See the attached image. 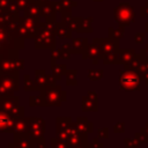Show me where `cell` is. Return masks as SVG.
<instances>
[{
    "label": "cell",
    "mask_w": 148,
    "mask_h": 148,
    "mask_svg": "<svg viewBox=\"0 0 148 148\" xmlns=\"http://www.w3.org/2000/svg\"><path fill=\"white\" fill-rule=\"evenodd\" d=\"M39 91L45 106H60L67 98L66 91H64L58 84H46Z\"/></svg>",
    "instance_id": "6da1fadb"
},
{
    "label": "cell",
    "mask_w": 148,
    "mask_h": 148,
    "mask_svg": "<svg viewBox=\"0 0 148 148\" xmlns=\"http://www.w3.org/2000/svg\"><path fill=\"white\" fill-rule=\"evenodd\" d=\"M141 77L136 71L124 68L119 73V88L126 91L140 90Z\"/></svg>",
    "instance_id": "7a4b0ae2"
},
{
    "label": "cell",
    "mask_w": 148,
    "mask_h": 148,
    "mask_svg": "<svg viewBox=\"0 0 148 148\" xmlns=\"http://www.w3.org/2000/svg\"><path fill=\"white\" fill-rule=\"evenodd\" d=\"M20 98L17 96H0V109L10 114L14 119L24 117V108L20 105Z\"/></svg>",
    "instance_id": "3957f363"
},
{
    "label": "cell",
    "mask_w": 148,
    "mask_h": 148,
    "mask_svg": "<svg viewBox=\"0 0 148 148\" xmlns=\"http://www.w3.org/2000/svg\"><path fill=\"white\" fill-rule=\"evenodd\" d=\"M18 90L17 73H0V96H10Z\"/></svg>",
    "instance_id": "277c9868"
},
{
    "label": "cell",
    "mask_w": 148,
    "mask_h": 148,
    "mask_svg": "<svg viewBox=\"0 0 148 148\" xmlns=\"http://www.w3.org/2000/svg\"><path fill=\"white\" fill-rule=\"evenodd\" d=\"M45 133V120L40 117H28L27 134L32 139L37 140L43 138Z\"/></svg>",
    "instance_id": "5b68a950"
},
{
    "label": "cell",
    "mask_w": 148,
    "mask_h": 148,
    "mask_svg": "<svg viewBox=\"0 0 148 148\" xmlns=\"http://www.w3.org/2000/svg\"><path fill=\"white\" fill-rule=\"evenodd\" d=\"M114 18L120 25L131 24L134 21V10L127 3H123L114 9Z\"/></svg>",
    "instance_id": "8992f818"
},
{
    "label": "cell",
    "mask_w": 148,
    "mask_h": 148,
    "mask_svg": "<svg viewBox=\"0 0 148 148\" xmlns=\"http://www.w3.org/2000/svg\"><path fill=\"white\" fill-rule=\"evenodd\" d=\"M94 42L96 44H98L99 49H101V59L104 56L108 54H112V53H118L119 47H118V39H113V38H109V39H94Z\"/></svg>",
    "instance_id": "52a82bcc"
},
{
    "label": "cell",
    "mask_w": 148,
    "mask_h": 148,
    "mask_svg": "<svg viewBox=\"0 0 148 148\" xmlns=\"http://www.w3.org/2000/svg\"><path fill=\"white\" fill-rule=\"evenodd\" d=\"M97 94L94 90L87 91V95L82 97L81 106L83 112H97L98 110V103H97Z\"/></svg>",
    "instance_id": "ba28073f"
},
{
    "label": "cell",
    "mask_w": 148,
    "mask_h": 148,
    "mask_svg": "<svg viewBox=\"0 0 148 148\" xmlns=\"http://www.w3.org/2000/svg\"><path fill=\"white\" fill-rule=\"evenodd\" d=\"M23 67V60H18L17 58H8L0 61V73H18Z\"/></svg>",
    "instance_id": "9c48e42d"
},
{
    "label": "cell",
    "mask_w": 148,
    "mask_h": 148,
    "mask_svg": "<svg viewBox=\"0 0 148 148\" xmlns=\"http://www.w3.org/2000/svg\"><path fill=\"white\" fill-rule=\"evenodd\" d=\"M0 133H14V118L0 109Z\"/></svg>",
    "instance_id": "30bf717a"
},
{
    "label": "cell",
    "mask_w": 148,
    "mask_h": 148,
    "mask_svg": "<svg viewBox=\"0 0 148 148\" xmlns=\"http://www.w3.org/2000/svg\"><path fill=\"white\" fill-rule=\"evenodd\" d=\"M74 124H75L76 131L80 134H88V133H91L92 132L94 124L90 123L87 117H77Z\"/></svg>",
    "instance_id": "8fae6325"
},
{
    "label": "cell",
    "mask_w": 148,
    "mask_h": 148,
    "mask_svg": "<svg viewBox=\"0 0 148 148\" xmlns=\"http://www.w3.org/2000/svg\"><path fill=\"white\" fill-rule=\"evenodd\" d=\"M14 142L20 148H34L35 140H32L27 133H14Z\"/></svg>",
    "instance_id": "7c38bea8"
},
{
    "label": "cell",
    "mask_w": 148,
    "mask_h": 148,
    "mask_svg": "<svg viewBox=\"0 0 148 148\" xmlns=\"http://www.w3.org/2000/svg\"><path fill=\"white\" fill-rule=\"evenodd\" d=\"M101 56H102L101 49H99L98 44H96V43L94 42L92 44L87 45V50H86V53H84L83 59L89 58V59H91V60L94 61V64H97L98 60L101 59Z\"/></svg>",
    "instance_id": "4fadbf2b"
},
{
    "label": "cell",
    "mask_w": 148,
    "mask_h": 148,
    "mask_svg": "<svg viewBox=\"0 0 148 148\" xmlns=\"http://www.w3.org/2000/svg\"><path fill=\"white\" fill-rule=\"evenodd\" d=\"M135 51L133 49H124L118 51V64L126 65L135 58Z\"/></svg>",
    "instance_id": "5bb4252c"
},
{
    "label": "cell",
    "mask_w": 148,
    "mask_h": 148,
    "mask_svg": "<svg viewBox=\"0 0 148 148\" xmlns=\"http://www.w3.org/2000/svg\"><path fill=\"white\" fill-rule=\"evenodd\" d=\"M56 45L53 35L50 31H46V34H44L40 39L38 42H36V47H49V49H53Z\"/></svg>",
    "instance_id": "9a60e30c"
},
{
    "label": "cell",
    "mask_w": 148,
    "mask_h": 148,
    "mask_svg": "<svg viewBox=\"0 0 148 148\" xmlns=\"http://www.w3.org/2000/svg\"><path fill=\"white\" fill-rule=\"evenodd\" d=\"M87 50V39L86 38H75L72 42V52L74 53H81L82 58L84 57Z\"/></svg>",
    "instance_id": "2e32d148"
},
{
    "label": "cell",
    "mask_w": 148,
    "mask_h": 148,
    "mask_svg": "<svg viewBox=\"0 0 148 148\" xmlns=\"http://www.w3.org/2000/svg\"><path fill=\"white\" fill-rule=\"evenodd\" d=\"M51 71H52V74L54 75V77L60 81L61 80V76L65 75L66 71H67V66L65 64H56L53 59H51Z\"/></svg>",
    "instance_id": "e0dca14e"
},
{
    "label": "cell",
    "mask_w": 148,
    "mask_h": 148,
    "mask_svg": "<svg viewBox=\"0 0 148 148\" xmlns=\"http://www.w3.org/2000/svg\"><path fill=\"white\" fill-rule=\"evenodd\" d=\"M35 83L38 87V90H40L44 86L47 84V74L44 69H36L35 71Z\"/></svg>",
    "instance_id": "ac0fdd59"
},
{
    "label": "cell",
    "mask_w": 148,
    "mask_h": 148,
    "mask_svg": "<svg viewBox=\"0 0 148 148\" xmlns=\"http://www.w3.org/2000/svg\"><path fill=\"white\" fill-rule=\"evenodd\" d=\"M140 59H141V61H140V65H139V68L136 72L139 73L141 81H143L145 84L148 86V59H142V58H140Z\"/></svg>",
    "instance_id": "d6986e66"
},
{
    "label": "cell",
    "mask_w": 148,
    "mask_h": 148,
    "mask_svg": "<svg viewBox=\"0 0 148 148\" xmlns=\"http://www.w3.org/2000/svg\"><path fill=\"white\" fill-rule=\"evenodd\" d=\"M28 118L20 117L14 119V133H27Z\"/></svg>",
    "instance_id": "ffe728a7"
},
{
    "label": "cell",
    "mask_w": 148,
    "mask_h": 148,
    "mask_svg": "<svg viewBox=\"0 0 148 148\" xmlns=\"http://www.w3.org/2000/svg\"><path fill=\"white\" fill-rule=\"evenodd\" d=\"M76 75H77V71L76 69H67L66 73H65L66 84L67 86H76L77 84Z\"/></svg>",
    "instance_id": "44dd1931"
},
{
    "label": "cell",
    "mask_w": 148,
    "mask_h": 148,
    "mask_svg": "<svg viewBox=\"0 0 148 148\" xmlns=\"http://www.w3.org/2000/svg\"><path fill=\"white\" fill-rule=\"evenodd\" d=\"M50 143H51V147H53V148H71L67 140H62V139H59L57 136L52 138L50 140Z\"/></svg>",
    "instance_id": "7402d4cb"
},
{
    "label": "cell",
    "mask_w": 148,
    "mask_h": 148,
    "mask_svg": "<svg viewBox=\"0 0 148 148\" xmlns=\"http://www.w3.org/2000/svg\"><path fill=\"white\" fill-rule=\"evenodd\" d=\"M104 76L103 69H89L88 71V79L91 81H99Z\"/></svg>",
    "instance_id": "603a6c76"
},
{
    "label": "cell",
    "mask_w": 148,
    "mask_h": 148,
    "mask_svg": "<svg viewBox=\"0 0 148 148\" xmlns=\"http://www.w3.org/2000/svg\"><path fill=\"white\" fill-rule=\"evenodd\" d=\"M24 90L25 91H36L38 90V87L35 83V80H32L29 75L24 76Z\"/></svg>",
    "instance_id": "cb8c5ba5"
},
{
    "label": "cell",
    "mask_w": 148,
    "mask_h": 148,
    "mask_svg": "<svg viewBox=\"0 0 148 148\" xmlns=\"http://www.w3.org/2000/svg\"><path fill=\"white\" fill-rule=\"evenodd\" d=\"M124 145H125L126 148H139L140 145H141V142L138 139H135V138H133V139L125 138L124 139Z\"/></svg>",
    "instance_id": "d4e9b609"
},
{
    "label": "cell",
    "mask_w": 148,
    "mask_h": 148,
    "mask_svg": "<svg viewBox=\"0 0 148 148\" xmlns=\"http://www.w3.org/2000/svg\"><path fill=\"white\" fill-rule=\"evenodd\" d=\"M29 105L30 106H45L44 101L40 95L38 96H30L29 98Z\"/></svg>",
    "instance_id": "484cf974"
},
{
    "label": "cell",
    "mask_w": 148,
    "mask_h": 148,
    "mask_svg": "<svg viewBox=\"0 0 148 148\" xmlns=\"http://www.w3.org/2000/svg\"><path fill=\"white\" fill-rule=\"evenodd\" d=\"M56 34H57L59 37H61V38H64V37L69 38V37H71V30H69L68 28L64 27V25H59V27L57 28Z\"/></svg>",
    "instance_id": "4316f807"
},
{
    "label": "cell",
    "mask_w": 148,
    "mask_h": 148,
    "mask_svg": "<svg viewBox=\"0 0 148 148\" xmlns=\"http://www.w3.org/2000/svg\"><path fill=\"white\" fill-rule=\"evenodd\" d=\"M110 38H113V39H119L123 37L124 35V28L120 27L118 29H110Z\"/></svg>",
    "instance_id": "83f0119b"
},
{
    "label": "cell",
    "mask_w": 148,
    "mask_h": 148,
    "mask_svg": "<svg viewBox=\"0 0 148 148\" xmlns=\"http://www.w3.org/2000/svg\"><path fill=\"white\" fill-rule=\"evenodd\" d=\"M134 138L138 139L141 143H148V134L146 132H143L142 130H139V132L135 133Z\"/></svg>",
    "instance_id": "f1b7e54d"
},
{
    "label": "cell",
    "mask_w": 148,
    "mask_h": 148,
    "mask_svg": "<svg viewBox=\"0 0 148 148\" xmlns=\"http://www.w3.org/2000/svg\"><path fill=\"white\" fill-rule=\"evenodd\" d=\"M125 132V123L124 121H118L113 125V133L119 134V133H124Z\"/></svg>",
    "instance_id": "f546056e"
},
{
    "label": "cell",
    "mask_w": 148,
    "mask_h": 148,
    "mask_svg": "<svg viewBox=\"0 0 148 148\" xmlns=\"http://www.w3.org/2000/svg\"><path fill=\"white\" fill-rule=\"evenodd\" d=\"M88 148H104V145L102 142H99L98 138H94L92 139V142H88Z\"/></svg>",
    "instance_id": "4dcf8cb0"
},
{
    "label": "cell",
    "mask_w": 148,
    "mask_h": 148,
    "mask_svg": "<svg viewBox=\"0 0 148 148\" xmlns=\"http://www.w3.org/2000/svg\"><path fill=\"white\" fill-rule=\"evenodd\" d=\"M109 136V128L108 127H103L99 128L97 132V138L98 139H106Z\"/></svg>",
    "instance_id": "1f68e13d"
},
{
    "label": "cell",
    "mask_w": 148,
    "mask_h": 148,
    "mask_svg": "<svg viewBox=\"0 0 148 148\" xmlns=\"http://www.w3.org/2000/svg\"><path fill=\"white\" fill-rule=\"evenodd\" d=\"M34 148H46V143H45L44 138H39V139L35 140V146H34Z\"/></svg>",
    "instance_id": "d6a6232c"
},
{
    "label": "cell",
    "mask_w": 148,
    "mask_h": 148,
    "mask_svg": "<svg viewBox=\"0 0 148 148\" xmlns=\"http://www.w3.org/2000/svg\"><path fill=\"white\" fill-rule=\"evenodd\" d=\"M134 39H135V42H136L138 44L143 43V42H145V34H141V32L136 34V35H135V37H134Z\"/></svg>",
    "instance_id": "836d02e7"
},
{
    "label": "cell",
    "mask_w": 148,
    "mask_h": 148,
    "mask_svg": "<svg viewBox=\"0 0 148 148\" xmlns=\"http://www.w3.org/2000/svg\"><path fill=\"white\" fill-rule=\"evenodd\" d=\"M61 52H62V50H53V52H52V58H51V59H53V60L61 59Z\"/></svg>",
    "instance_id": "e575fe53"
},
{
    "label": "cell",
    "mask_w": 148,
    "mask_h": 148,
    "mask_svg": "<svg viewBox=\"0 0 148 148\" xmlns=\"http://www.w3.org/2000/svg\"><path fill=\"white\" fill-rule=\"evenodd\" d=\"M139 56H140V58H142V59H148V44L146 45L145 49L141 50V52H140Z\"/></svg>",
    "instance_id": "d590c367"
},
{
    "label": "cell",
    "mask_w": 148,
    "mask_h": 148,
    "mask_svg": "<svg viewBox=\"0 0 148 148\" xmlns=\"http://www.w3.org/2000/svg\"><path fill=\"white\" fill-rule=\"evenodd\" d=\"M8 148H20V146L16 145L15 142H10V143H8Z\"/></svg>",
    "instance_id": "8d00e7d4"
},
{
    "label": "cell",
    "mask_w": 148,
    "mask_h": 148,
    "mask_svg": "<svg viewBox=\"0 0 148 148\" xmlns=\"http://www.w3.org/2000/svg\"><path fill=\"white\" fill-rule=\"evenodd\" d=\"M140 130H142L143 132H146V133L148 134V121H147V123H146V124L143 125V127H141Z\"/></svg>",
    "instance_id": "74e56055"
},
{
    "label": "cell",
    "mask_w": 148,
    "mask_h": 148,
    "mask_svg": "<svg viewBox=\"0 0 148 148\" xmlns=\"http://www.w3.org/2000/svg\"><path fill=\"white\" fill-rule=\"evenodd\" d=\"M87 145L88 143H83V145H79V146H75V147H71V148H88Z\"/></svg>",
    "instance_id": "f35d334b"
},
{
    "label": "cell",
    "mask_w": 148,
    "mask_h": 148,
    "mask_svg": "<svg viewBox=\"0 0 148 148\" xmlns=\"http://www.w3.org/2000/svg\"><path fill=\"white\" fill-rule=\"evenodd\" d=\"M50 148H53V147H51V146H50Z\"/></svg>",
    "instance_id": "ab89813d"
}]
</instances>
